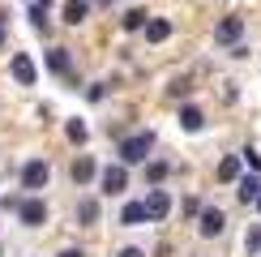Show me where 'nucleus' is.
I'll list each match as a JSON object with an SVG mask.
<instances>
[{
	"label": "nucleus",
	"instance_id": "412c9836",
	"mask_svg": "<svg viewBox=\"0 0 261 257\" xmlns=\"http://www.w3.org/2000/svg\"><path fill=\"white\" fill-rule=\"evenodd\" d=\"M69 137H73V142H86V124L73 120V124H69Z\"/></svg>",
	"mask_w": 261,
	"mask_h": 257
},
{
	"label": "nucleus",
	"instance_id": "20e7f679",
	"mask_svg": "<svg viewBox=\"0 0 261 257\" xmlns=\"http://www.w3.org/2000/svg\"><path fill=\"white\" fill-rule=\"evenodd\" d=\"M244 35V17H223L219 21V26H214V39H219V43H236V39H240Z\"/></svg>",
	"mask_w": 261,
	"mask_h": 257
},
{
	"label": "nucleus",
	"instance_id": "2eb2a0df",
	"mask_svg": "<svg viewBox=\"0 0 261 257\" xmlns=\"http://www.w3.org/2000/svg\"><path fill=\"white\" fill-rule=\"evenodd\" d=\"M236 193H240V201H257V193H261V180L244 176V180H240V189H236Z\"/></svg>",
	"mask_w": 261,
	"mask_h": 257
},
{
	"label": "nucleus",
	"instance_id": "9d476101",
	"mask_svg": "<svg viewBox=\"0 0 261 257\" xmlns=\"http://www.w3.org/2000/svg\"><path fill=\"white\" fill-rule=\"evenodd\" d=\"M120 219L128 223V227H137V223H141V219H150V214H146V201H128V206H124V214H120Z\"/></svg>",
	"mask_w": 261,
	"mask_h": 257
},
{
	"label": "nucleus",
	"instance_id": "b1692460",
	"mask_svg": "<svg viewBox=\"0 0 261 257\" xmlns=\"http://www.w3.org/2000/svg\"><path fill=\"white\" fill-rule=\"evenodd\" d=\"M120 257H146L141 249H120Z\"/></svg>",
	"mask_w": 261,
	"mask_h": 257
},
{
	"label": "nucleus",
	"instance_id": "9b49d317",
	"mask_svg": "<svg viewBox=\"0 0 261 257\" xmlns=\"http://www.w3.org/2000/svg\"><path fill=\"white\" fill-rule=\"evenodd\" d=\"M236 176H240V159H236V155H227L223 163H219V180H223V185H231Z\"/></svg>",
	"mask_w": 261,
	"mask_h": 257
},
{
	"label": "nucleus",
	"instance_id": "5701e85b",
	"mask_svg": "<svg viewBox=\"0 0 261 257\" xmlns=\"http://www.w3.org/2000/svg\"><path fill=\"white\" fill-rule=\"evenodd\" d=\"M244 163H248V167L257 171V167H261V155H257V150H244Z\"/></svg>",
	"mask_w": 261,
	"mask_h": 257
},
{
	"label": "nucleus",
	"instance_id": "6ab92c4d",
	"mask_svg": "<svg viewBox=\"0 0 261 257\" xmlns=\"http://www.w3.org/2000/svg\"><path fill=\"white\" fill-rule=\"evenodd\" d=\"M244 249H248V253H257V249H261V223H257V227H248V236H244Z\"/></svg>",
	"mask_w": 261,
	"mask_h": 257
},
{
	"label": "nucleus",
	"instance_id": "4468645a",
	"mask_svg": "<svg viewBox=\"0 0 261 257\" xmlns=\"http://www.w3.org/2000/svg\"><path fill=\"white\" fill-rule=\"evenodd\" d=\"M64 21H69V26L86 21V0H69V5H64Z\"/></svg>",
	"mask_w": 261,
	"mask_h": 257
},
{
	"label": "nucleus",
	"instance_id": "393cba45",
	"mask_svg": "<svg viewBox=\"0 0 261 257\" xmlns=\"http://www.w3.org/2000/svg\"><path fill=\"white\" fill-rule=\"evenodd\" d=\"M60 257H86V253H82V249H64Z\"/></svg>",
	"mask_w": 261,
	"mask_h": 257
},
{
	"label": "nucleus",
	"instance_id": "f257e3e1",
	"mask_svg": "<svg viewBox=\"0 0 261 257\" xmlns=\"http://www.w3.org/2000/svg\"><path fill=\"white\" fill-rule=\"evenodd\" d=\"M150 146H154V133H133V137H124L120 142V159L124 163H146V155H150Z\"/></svg>",
	"mask_w": 261,
	"mask_h": 257
},
{
	"label": "nucleus",
	"instance_id": "6e6552de",
	"mask_svg": "<svg viewBox=\"0 0 261 257\" xmlns=\"http://www.w3.org/2000/svg\"><path fill=\"white\" fill-rule=\"evenodd\" d=\"M223 227H227L223 210H201V236H223Z\"/></svg>",
	"mask_w": 261,
	"mask_h": 257
},
{
	"label": "nucleus",
	"instance_id": "f3484780",
	"mask_svg": "<svg viewBox=\"0 0 261 257\" xmlns=\"http://www.w3.org/2000/svg\"><path fill=\"white\" fill-rule=\"evenodd\" d=\"M141 26H150L146 9H128V13H124V30H141Z\"/></svg>",
	"mask_w": 261,
	"mask_h": 257
},
{
	"label": "nucleus",
	"instance_id": "a211bd4d",
	"mask_svg": "<svg viewBox=\"0 0 261 257\" xmlns=\"http://www.w3.org/2000/svg\"><path fill=\"white\" fill-rule=\"evenodd\" d=\"M47 64H51L56 73H69V56H64V47H56V52H51V56H47Z\"/></svg>",
	"mask_w": 261,
	"mask_h": 257
},
{
	"label": "nucleus",
	"instance_id": "f8f14e48",
	"mask_svg": "<svg viewBox=\"0 0 261 257\" xmlns=\"http://www.w3.org/2000/svg\"><path fill=\"white\" fill-rule=\"evenodd\" d=\"M180 124H184V128H189V133H197V128L205 124V116L197 112V107H184V112H180Z\"/></svg>",
	"mask_w": 261,
	"mask_h": 257
},
{
	"label": "nucleus",
	"instance_id": "dca6fc26",
	"mask_svg": "<svg viewBox=\"0 0 261 257\" xmlns=\"http://www.w3.org/2000/svg\"><path fill=\"white\" fill-rule=\"evenodd\" d=\"M90 176H94V163L90 159H77V163H73V185H86Z\"/></svg>",
	"mask_w": 261,
	"mask_h": 257
},
{
	"label": "nucleus",
	"instance_id": "aec40b11",
	"mask_svg": "<svg viewBox=\"0 0 261 257\" xmlns=\"http://www.w3.org/2000/svg\"><path fill=\"white\" fill-rule=\"evenodd\" d=\"M163 176H167V163H150V167H146V180H150V185H159Z\"/></svg>",
	"mask_w": 261,
	"mask_h": 257
},
{
	"label": "nucleus",
	"instance_id": "7ed1b4c3",
	"mask_svg": "<svg viewBox=\"0 0 261 257\" xmlns=\"http://www.w3.org/2000/svg\"><path fill=\"white\" fill-rule=\"evenodd\" d=\"M17 219L26 227H39V223H47V206L39 197H26V201H17Z\"/></svg>",
	"mask_w": 261,
	"mask_h": 257
},
{
	"label": "nucleus",
	"instance_id": "f03ea898",
	"mask_svg": "<svg viewBox=\"0 0 261 257\" xmlns=\"http://www.w3.org/2000/svg\"><path fill=\"white\" fill-rule=\"evenodd\" d=\"M47 180H51V167L43 163V159H30V163L21 167V185H26V189H43Z\"/></svg>",
	"mask_w": 261,
	"mask_h": 257
},
{
	"label": "nucleus",
	"instance_id": "a878e982",
	"mask_svg": "<svg viewBox=\"0 0 261 257\" xmlns=\"http://www.w3.org/2000/svg\"><path fill=\"white\" fill-rule=\"evenodd\" d=\"M35 5H47V0H35Z\"/></svg>",
	"mask_w": 261,
	"mask_h": 257
},
{
	"label": "nucleus",
	"instance_id": "cd10ccee",
	"mask_svg": "<svg viewBox=\"0 0 261 257\" xmlns=\"http://www.w3.org/2000/svg\"><path fill=\"white\" fill-rule=\"evenodd\" d=\"M0 43H5V35H0Z\"/></svg>",
	"mask_w": 261,
	"mask_h": 257
},
{
	"label": "nucleus",
	"instance_id": "bb28decb",
	"mask_svg": "<svg viewBox=\"0 0 261 257\" xmlns=\"http://www.w3.org/2000/svg\"><path fill=\"white\" fill-rule=\"evenodd\" d=\"M257 206H261V193H257Z\"/></svg>",
	"mask_w": 261,
	"mask_h": 257
},
{
	"label": "nucleus",
	"instance_id": "423d86ee",
	"mask_svg": "<svg viewBox=\"0 0 261 257\" xmlns=\"http://www.w3.org/2000/svg\"><path fill=\"white\" fill-rule=\"evenodd\" d=\"M167 210H171V197H167L163 189H154V193L146 197V214H150V219H167Z\"/></svg>",
	"mask_w": 261,
	"mask_h": 257
},
{
	"label": "nucleus",
	"instance_id": "1a4fd4ad",
	"mask_svg": "<svg viewBox=\"0 0 261 257\" xmlns=\"http://www.w3.org/2000/svg\"><path fill=\"white\" fill-rule=\"evenodd\" d=\"M167 35H171V21H167V17H154V21L146 26V39H150V43H163Z\"/></svg>",
	"mask_w": 261,
	"mask_h": 257
},
{
	"label": "nucleus",
	"instance_id": "4be33fe9",
	"mask_svg": "<svg viewBox=\"0 0 261 257\" xmlns=\"http://www.w3.org/2000/svg\"><path fill=\"white\" fill-rule=\"evenodd\" d=\"M171 94H189V78H176V82H171Z\"/></svg>",
	"mask_w": 261,
	"mask_h": 257
},
{
	"label": "nucleus",
	"instance_id": "0eeeda50",
	"mask_svg": "<svg viewBox=\"0 0 261 257\" xmlns=\"http://www.w3.org/2000/svg\"><path fill=\"white\" fill-rule=\"evenodd\" d=\"M124 185H128V171L124 167H107L103 171V193L112 197V193H124Z\"/></svg>",
	"mask_w": 261,
	"mask_h": 257
},
{
	"label": "nucleus",
	"instance_id": "39448f33",
	"mask_svg": "<svg viewBox=\"0 0 261 257\" xmlns=\"http://www.w3.org/2000/svg\"><path fill=\"white\" fill-rule=\"evenodd\" d=\"M9 69H13V82L17 86H35V64H30V56H21V52H17Z\"/></svg>",
	"mask_w": 261,
	"mask_h": 257
},
{
	"label": "nucleus",
	"instance_id": "ddd939ff",
	"mask_svg": "<svg viewBox=\"0 0 261 257\" xmlns=\"http://www.w3.org/2000/svg\"><path fill=\"white\" fill-rule=\"evenodd\" d=\"M77 219L86 223V227H90V223L99 219V201H90V197H82V201H77Z\"/></svg>",
	"mask_w": 261,
	"mask_h": 257
}]
</instances>
